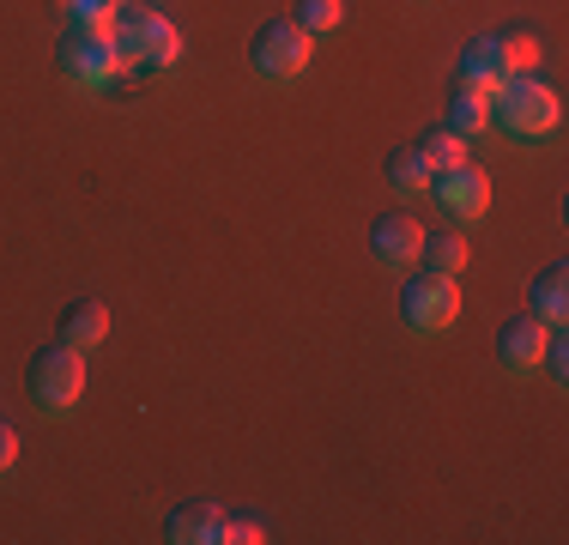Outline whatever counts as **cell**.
I'll use <instances>...</instances> for the list:
<instances>
[{"instance_id":"d6986e66","label":"cell","mask_w":569,"mask_h":545,"mask_svg":"<svg viewBox=\"0 0 569 545\" xmlns=\"http://www.w3.org/2000/svg\"><path fill=\"white\" fill-rule=\"evenodd\" d=\"M497 49H503V67H509V73H533V67H539V37H533V31L497 37Z\"/></svg>"},{"instance_id":"7402d4cb","label":"cell","mask_w":569,"mask_h":545,"mask_svg":"<svg viewBox=\"0 0 569 545\" xmlns=\"http://www.w3.org/2000/svg\"><path fill=\"white\" fill-rule=\"evenodd\" d=\"M551 370V382H569V339L558 334V327H551V346H546V358H539Z\"/></svg>"},{"instance_id":"9a60e30c","label":"cell","mask_w":569,"mask_h":545,"mask_svg":"<svg viewBox=\"0 0 569 545\" xmlns=\"http://www.w3.org/2000/svg\"><path fill=\"white\" fill-rule=\"evenodd\" d=\"M430 176L437 170H430V158L418 152V146H400V152L388 158V182H395L400 195H430Z\"/></svg>"},{"instance_id":"6da1fadb","label":"cell","mask_w":569,"mask_h":545,"mask_svg":"<svg viewBox=\"0 0 569 545\" xmlns=\"http://www.w3.org/2000/svg\"><path fill=\"white\" fill-rule=\"evenodd\" d=\"M558 116H563L558 91H551L546 79H533V73H509L503 86L491 91V121L503 133H515V140H539V133H551Z\"/></svg>"},{"instance_id":"3957f363","label":"cell","mask_w":569,"mask_h":545,"mask_svg":"<svg viewBox=\"0 0 569 545\" xmlns=\"http://www.w3.org/2000/svg\"><path fill=\"white\" fill-rule=\"evenodd\" d=\"M110 31H116L121 61L146 67V73H164V67H176V54H182V31L158 7H121Z\"/></svg>"},{"instance_id":"7a4b0ae2","label":"cell","mask_w":569,"mask_h":545,"mask_svg":"<svg viewBox=\"0 0 569 545\" xmlns=\"http://www.w3.org/2000/svg\"><path fill=\"white\" fill-rule=\"evenodd\" d=\"M56 67H61L67 86H79V91H110L128 61H121V49H116V31L73 24V31L61 37V49H56Z\"/></svg>"},{"instance_id":"ba28073f","label":"cell","mask_w":569,"mask_h":545,"mask_svg":"<svg viewBox=\"0 0 569 545\" xmlns=\"http://www.w3.org/2000/svg\"><path fill=\"white\" fill-rule=\"evenodd\" d=\"M430 195H437V207L455 212V218H479L491 207V182H485L479 164H449V170H437L430 176Z\"/></svg>"},{"instance_id":"8fae6325","label":"cell","mask_w":569,"mask_h":545,"mask_svg":"<svg viewBox=\"0 0 569 545\" xmlns=\"http://www.w3.org/2000/svg\"><path fill=\"white\" fill-rule=\"evenodd\" d=\"M527 309H533L546 327H563V316H569V267L563 261H551L546 272L533 279V291H527Z\"/></svg>"},{"instance_id":"30bf717a","label":"cell","mask_w":569,"mask_h":545,"mask_svg":"<svg viewBox=\"0 0 569 545\" xmlns=\"http://www.w3.org/2000/svg\"><path fill=\"white\" fill-rule=\"evenodd\" d=\"M61 346H73V351H98L103 339H110V309L98 304V297H73V304L61 309Z\"/></svg>"},{"instance_id":"277c9868","label":"cell","mask_w":569,"mask_h":545,"mask_svg":"<svg viewBox=\"0 0 569 545\" xmlns=\"http://www.w3.org/2000/svg\"><path fill=\"white\" fill-rule=\"evenodd\" d=\"M24 388H31L37 413H67V406L86 394V351H73V346L31 351V364H24Z\"/></svg>"},{"instance_id":"9c48e42d","label":"cell","mask_w":569,"mask_h":545,"mask_svg":"<svg viewBox=\"0 0 569 545\" xmlns=\"http://www.w3.org/2000/svg\"><path fill=\"white\" fill-rule=\"evenodd\" d=\"M418 249H425V225H418L412 212H382L370 225V255L382 267H412Z\"/></svg>"},{"instance_id":"4fadbf2b","label":"cell","mask_w":569,"mask_h":545,"mask_svg":"<svg viewBox=\"0 0 569 545\" xmlns=\"http://www.w3.org/2000/svg\"><path fill=\"white\" fill-rule=\"evenodd\" d=\"M460 79H467V86H485V91L503 86L509 67H503V49H497V37H479V43L460 49Z\"/></svg>"},{"instance_id":"44dd1931","label":"cell","mask_w":569,"mask_h":545,"mask_svg":"<svg viewBox=\"0 0 569 545\" xmlns=\"http://www.w3.org/2000/svg\"><path fill=\"white\" fill-rule=\"evenodd\" d=\"M254 539H267L261 522H249V515H224V522H219V539H212V545H254Z\"/></svg>"},{"instance_id":"cb8c5ba5","label":"cell","mask_w":569,"mask_h":545,"mask_svg":"<svg viewBox=\"0 0 569 545\" xmlns=\"http://www.w3.org/2000/svg\"><path fill=\"white\" fill-rule=\"evenodd\" d=\"M121 7H146V0H116V12H121Z\"/></svg>"},{"instance_id":"8992f818","label":"cell","mask_w":569,"mask_h":545,"mask_svg":"<svg viewBox=\"0 0 569 545\" xmlns=\"http://www.w3.org/2000/svg\"><path fill=\"white\" fill-rule=\"evenodd\" d=\"M400 316L412 334H442L460 316V291L449 272H418V279L400 285Z\"/></svg>"},{"instance_id":"ffe728a7","label":"cell","mask_w":569,"mask_h":545,"mask_svg":"<svg viewBox=\"0 0 569 545\" xmlns=\"http://www.w3.org/2000/svg\"><path fill=\"white\" fill-rule=\"evenodd\" d=\"M67 12H73V24H98V31L116 24V0H67Z\"/></svg>"},{"instance_id":"7c38bea8","label":"cell","mask_w":569,"mask_h":545,"mask_svg":"<svg viewBox=\"0 0 569 545\" xmlns=\"http://www.w3.org/2000/svg\"><path fill=\"white\" fill-rule=\"evenodd\" d=\"M219 522H224V509H212V503H182V509L164 522V539H176V545H212V539H219Z\"/></svg>"},{"instance_id":"52a82bcc","label":"cell","mask_w":569,"mask_h":545,"mask_svg":"<svg viewBox=\"0 0 569 545\" xmlns=\"http://www.w3.org/2000/svg\"><path fill=\"white\" fill-rule=\"evenodd\" d=\"M546 346H551V327L539 321L533 309H521V316H509L503 327H497V364H503V370H515V376L539 370Z\"/></svg>"},{"instance_id":"ac0fdd59","label":"cell","mask_w":569,"mask_h":545,"mask_svg":"<svg viewBox=\"0 0 569 545\" xmlns=\"http://www.w3.org/2000/svg\"><path fill=\"white\" fill-rule=\"evenodd\" d=\"M297 24H303L309 37H321V31H340V19H346V0H297V12H291Z\"/></svg>"},{"instance_id":"603a6c76","label":"cell","mask_w":569,"mask_h":545,"mask_svg":"<svg viewBox=\"0 0 569 545\" xmlns=\"http://www.w3.org/2000/svg\"><path fill=\"white\" fill-rule=\"evenodd\" d=\"M12 460H19V430L0 425V473H12Z\"/></svg>"},{"instance_id":"2e32d148","label":"cell","mask_w":569,"mask_h":545,"mask_svg":"<svg viewBox=\"0 0 569 545\" xmlns=\"http://www.w3.org/2000/svg\"><path fill=\"white\" fill-rule=\"evenodd\" d=\"M418 261H425L430 272H449V279H455V272L467 267V242H460L455 230H437V237L425 230V249H418Z\"/></svg>"},{"instance_id":"e0dca14e","label":"cell","mask_w":569,"mask_h":545,"mask_svg":"<svg viewBox=\"0 0 569 545\" xmlns=\"http://www.w3.org/2000/svg\"><path fill=\"white\" fill-rule=\"evenodd\" d=\"M418 152L430 158V170H449V164H467V133H455L449 121H442V128H430L425 140H418Z\"/></svg>"},{"instance_id":"5bb4252c","label":"cell","mask_w":569,"mask_h":545,"mask_svg":"<svg viewBox=\"0 0 569 545\" xmlns=\"http://www.w3.org/2000/svg\"><path fill=\"white\" fill-rule=\"evenodd\" d=\"M449 128L455 133H485L491 128V91L455 79V98H449Z\"/></svg>"},{"instance_id":"5b68a950","label":"cell","mask_w":569,"mask_h":545,"mask_svg":"<svg viewBox=\"0 0 569 545\" xmlns=\"http://www.w3.org/2000/svg\"><path fill=\"white\" fill-rule=\"evenodd\" d=\"M309 54H316V37H309L297 19H267L261 31H254V43H249L254 73H267V79H291V73H303Z\"/></svg>"}]
</instances>
